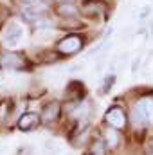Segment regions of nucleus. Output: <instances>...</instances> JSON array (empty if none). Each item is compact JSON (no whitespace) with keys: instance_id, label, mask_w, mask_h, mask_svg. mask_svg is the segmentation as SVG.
<instances>
[{"instance_id":"obj_10","label":"nucleus","mask_w":153,"mask_h":155,"mask_svg":"<svg viewBox=\"0 0 153 155\" xmlns=\"http://www.w3.org/2000/svg\"><path fill=\"white\" fill-rule=\"evenodd\" d=\"M92 155H106V144L103 141H96L92 146Z\"/></svg>"},{"instance_id":"obj_8","label":"nucleus","mask_w":153,"mask_h":155,"mask_svg":"<svg viewBox=\"0 0 153 155\" xmlns=\"http://www.w3.org/2000/svg\"><path fill=\"white\" fill-rule=\"evenodd\" d=\"M38 123H40L38 114H34V112H27V114H24V116L18 119V128L24 130V132H29V130L36 128Z\"/></svg>"},{"instance_id":"obj_3","label":"nucleus","mask_w":153,"mask_h":155,"mask_svg":"<svg viewBox=\"0 0 153 155\" xmlns=\"http://www.w3.org/2000/svg\"><path fill=\"white\" fill-rule=\"evenodd\" d=\"M133 116L137 119V123H150L153 124V99L151 97H144L135 105Z\"/></svg>"},{"instance_id":"obj_6","label":"nucleus","mask_w":153,"mask_h":155,"mask_svg":"<svg viewBox=\"0 0 153 155\" xmlns=\"http://www.w3.org/2000/svg\"><path fill=\"white\" fill-rule=\"evenodd\" d=\"M105 121L115 128V130H121V128H124L126 126V116H124V112L119 108V107H112L106 114H105Z\"/></svg>"},{"instance_id":"obj_11","label":"nucleus","mask_w":153,"mask_h":155,"mask_svg":"<svg viewBox=\"0 0 153 155\" xmlns=\"http://www.w3.org/2000/svg\"><path fill=\"white\" fill-rule=\"evenodd\" d=\"M106 141H108V146H110V148H115V146L119 144V135H117V132L110 130V132L106 134Z\"/></svg>"},{"instance_id":"obj_12","label":"nucleus","mask_w":153,"mask_h":155,"mask_svg":"<svg viewBox=\"0 0 153 155\" xmlns=\"http://www.w3.org/2000/svg\"><path fill=\"white\" fill-rule=\"evenodd\" d=\"M5 116H7V101H2L0 103V121L5 119Z\"/></svg>"},{"instance_id":"obj_13","label":"nucleus","mask_w":153,"mask_h":155,"mask_svg":"<svg viewBox=\"0 0 153 155\" xmlns=\"http://www.w3.org/2000/svg\"><path fill=\"white\" fill-rule=\"evenodd\" d=\"M150 13H151V9H150V7H144V9H141V13H139V20H144V18H146Z\"/></svg>"},{"instance_id":"obj_9","label":"nucleus","mask_w":153,"mask_h":155,"mask_svg":"<svg viewBox=\"0 0 153 155\" xmlns=\"http://www.w3.org/2000/svg\"><path fill=\"white\" fill-rule=\"evenodd\" d=\"M60 116V105L58 103H50V105H47L45 108H43V112H41V119L45 121V123H52V121H56Z\"/></svg>"},{"instance_id":"obj_1","label":"nucleus","mask_w":153,"mask_h":155,"mask_svg":"<svg viewBox=\"0 0 153 155\" xmlns=\"http://www.w3.org/2000/svg\"><path fill=\"white\" fill-rule=\"evenodd\" d=\"M24 40V25L16 20H11L5 27H4V33H2V41L5 47L9 49H15L18 47V43Z\"/></svg>"},{"instance_id":"obj_4","label":"nucleus","mask_w":153,"mask_h":155,"mask_svg":"<svg viewBox=\"0 0 153 155\" xmlns=\"http://www.w3.org/2000/svg\"><path fill=\"white\" fill-rule=\"evenodd\" d=\"M25 63H27L25 56L16 51H7L2 56V67L5 69H25Z\"/></svg>"},{"instance_id":"obj_15","label":"nucleus","mask_w":153,"mask_h":155,"mask_svg":"<svg viewBox=\"0 0 153 155\" xmlns=\"http://www.w3.org/2000/svg\"><path fill=\"white\" fill-rule=\"evenodd\" d=\"M54 2H74V0H54Z\"/></svg>"},{"instance_id":"obj_14","label":"nucleus","mask_w":153,"mask_h":155,"mask_svg":"<svg viewBox=\"0 0 153 155\" xmlns=\"http://www.w3.org/2000/svg\"><path fill=\"white\" fill-rule=\"evenodd\" d=\"M22 2H24V4L27 5V4H34V2H38V0H22Z\"/></svg>"},{"instance_id":"obj_7","label":"nucleus","mask_w":153,"mask_h":155,"mask_svg":"<svg viewBox=\"0 0 153 155\" xmlns=\"http://www.w3.org/2000/svg\"><path fill=\"white\" fill-rule=\"evenodd\" d=\"M56 13H58L63 20H74L77 15L81 13V9L77 7L74 2H58Z\"/></svg>"},{"instance_id":"obj_5","label":"nucleus","mask_w":153,"mask_h":155,"mask_svg":"<svg viewBox=\"0 0 153 155\" xmlns=\"http://www.w3.org/2000/svg\"><path fill=\"white\" fill-rule=\"evenodd\" d=\"M81 13L90 18H105L106 15V5L99 0H86L81 7Z\"/></svg>"},{"instance_id":"obj_2","label":"nucleus","mask_w":153,"mask_h":155,"mask_svg":"<svg viewBox=\"0 0 153 155\" xmlns=\"http://www.w3.org/2000/svg\"><path fill=\"white\" fill-rule=\"evenodd\" d=\"M83 43H85L83 36L72 33V35H67V36H63V38L60 40L58 45H56V49H58L60 54L69 56V54H76V52H79V51L83 49Z\"/></svg>"}]
</instances>
